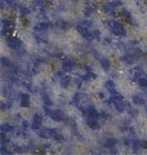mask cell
<instances>
[{
  "label": "cell",
  "instance_id": "5bb4252c",
  "mask_svg": "<svg viewBox=\"0 0 147 155\" xmlns=\"http://www.w3.org/2000/svg\"><path fill=\"white\" fill-rule=\"evenodd\" d=\"M30 104H31L30 96H28L27 93H22L21 94V106H22V107H28Z\"/></svg>",
  "mask_w": 147,
  "mask_h": 155
},
{
  "label": "cell",
  "instance_id": "f546056e",
  "mask_svg": "<svg viewBox=\"0 0 147 155\" xmlns=\"http://www.w3.org/2000/svg\"><path fill=\"white\" fill-rule=\"evenodd\" d=\"M0 153H2L3 155H8V154H12V151H11V150H9L7 146H5V145H3L2 143V150H0Z\"/></svg>",
  "mask_w": 147,
  "mask_h": 155
},
{
  "label": "cell",
  "instance_id": "ba28073f",
  "mask_svg": "<svg viewBox=\"0 0 147 155\" xmlns=\"http://www.w3.org/2000/svg\"><path fill=\"white\" fill-rule=\"evenodd\" d=\"M87 100H88L87 94L80 93V92H77V93L74 96V104L77 105V106H83V105L87 102Z\"/></svg>",
  "mask_w": 147,
  "mask_h": 155
},
{
  "label": "cell",
  "instance_id": "9a60e30c",
  "mask_svg": "<svg viewBox=\"0 0 147 155\" xmlns=\"http://www.w3.org/2000/svg\"><path fill=\"white\" fill-rule=\"evenodd\" d=\"M116 143H117V140L110 137V138H106V140H105L103 146L107 147V149H111V147H115V145H116Z\"/></svg>",
  "mask_w": 147,
  "mask_h": 155
},
{
  "label": "cell",
  "instance_id": "e575fe53",
  "mask_svg": "<svg viewBox=\"0 0 147 155\" xmlns=\"http://www.w3.org/2000/svg\"><path fill=\"white\" fill-rule=\"evenodd\" d=\"M100 118H102L103 120H107V118H109V114L105 113V111H102V113H100Z\"/></svg>",
  "mask_w": 147,
  "mask_h": 155
},
{
  "label": "cell",
  "instance_id": "52a82bcc",
  "mask_svg": "<svg viewBox=\"0 0 147 155\" xmlns=\"http://www.w3.org/2000/svg\"><path fill=\"white\" fill-rule=\"evenodd\" d=\"M41 124H43V118L39 114H35L34 115V119H32V123H31V129L38 132V130L41 128Z\"/></svg>",
  "mask_w": 147,
  "mask_h": 155
},
{
  "label": "cell",
  "instance_id": "74e56055",
  "mask_svg": "<svg viewBox=\"0 0 147 155\" xmlns=\"http://www.w3.org/2000/svg\"><path fill=\"white\" fill-rule=\"evenodd\" d=\"M57 58H60V60H63V58H65V54H63V53H57Z\"/></svg>",
  "mask_w": 147,
  "mask_h": 155
},
{
  "label": "cell",
  "instance_id": "5b68a950",
  "mask_svg": "<svg viewBox=\"0 0 147 155\" xmlns=\"http://www.w3.org/2000/svg\"><path fill=\"white\" fill-rule=\"evenodd\" d=\"M48 116L54 122H61V120H65V115H63L62 111L60 110H51L49 111Z\"/></svg>",
  "mask_w": 147,
  "mask_h": 155
},
{
  "label": "cell",
  "instance_id": "4fadbf2b",
  "mask_svg": "<svg viewBox=\"0 0 147 155\" xmlns=\"http://www.w3.org/2000/svg\"><path fill=\"white\" fill-rule=\"evenodd\" d=\"M87 124L88 127H89L90 129L93 130H97L98 128H100V123H98V119H92V118H87Z\"/></svg>",
  "mask_w": 147,
  "mask_h": 155
},
{
  "label": "cell",
  "instance_id": "e0dca14e",
  "mask_svg": "<svg viewBox=\"0 0 147 155\" xmlns=\"http://www.w3.org/2000/svg\"><path fill=\"white\" fill-rule=\"evenodd\" d=\"M60 83L62 85V88H67V87L71 84V78L67 75H63L62 78H60Z\"/></svg>",
  "mask_w": 147,
  "mask_h": 155
},
{
  "label": "cell",
  "instance_id": "277c9868",
  "mask_svg": "<svg viewBox=\"0 0 147 155\" xmlns=\"http://www.w3.org/2000/svg\"><path fill=\"white\" fill-rule=\"evenodd\" d=\"M38 134L39 137L41 138H53L54 136L57 134V130L56 129H51V128H44L41 127L40 129L38 130Z\"/></svg>",
  "mask_w": 147,
  "mask_h": 155
},
{
  "label": "cell",
  "instance_id": "9c48e42d",
  "mask_svg": "<svg viewBox=\"0 0 147 155\" xmlns=\"http://www.w3.org/2000/svg\"><path fill=\"white\" fill-rule=\"evenodd\" d=\"M114 107H115L117 111H119V113H122V111L129 110V109H130V106H129V104L126 102V101L121 100V101H117V102L114 105Z\"/></svg>",
  "mask_w": 147,
  "mask_h": 155
},
{
  "label": "cell",
  "instance_id": "836d02e7",
  "mask_svg": "<svg viewBox=\"0 0 147 155\" xmlns=\"http://www.w3.org/2000/svg\"><path fill=\"white\" fill-rule=\"evenodd\" d=\"M12 106V102H3L2 104V110L3 111H5V110H8L9 107Z\"/></svg>",
  "mask_w": 147,
  "mask_h": 155
},
{
  "label": "cell",
  "instance_id": "484cf974",
  "mask_svg": "<svg viewBox=\"0 0 147 155\" xmlns=\"http://www.w3.org/2000/svg\"><path fill=\"white\" fill-rule=\"evenodd\" d=\"M138 84L141 88H143V89H147V75L145 74L143 76H141L139 78V80H138Z\"/></svg>",
  "mask_w": 147,
  "mask_h": 155
},
{
  "label": "cell",
  "instance_id": "ac0fdd59",
  "mask_svg": "<svg viewBox=\"0 0 147 155\" xmlns=\"http://www.w3.org/2000/svg\"><path fill=\"white\" fill-rule=\"evenodd\" d=\"M132 101H133V104L137 105V106H143L145 102H146V100H145L142 96H139V94L133 96V100H132Z\"/></svg>",
  "mask_w": 147,
  "mask_h": 155
},
{
  "label": "cell",
  "instance_id": "4316f807",
  "mask_svg": "<svg viewBox=\"0 0 147 155\" xmlns=\"http://www.w3.org/2000/svg\"><path fill=\"white\" fill-rule=\"evenodd\" d=\"M17 9H18V12L21 13V16H27V14L30 13V9L26 8L24 5H18V8H17Z\"/></svg>",
  "mask_w": 147,
  "mask_h": 155
},
{
  "label": "cell",
  "instance_id": "30bf717a",
  "mask_svg": "<svg viewBox=\"0 0 147 155\" xmlns=\"http://www.w3.org/2000/svg\"><path fill=\"white\" fill-rule=\"evenodd\" d=\"M145 75V72H143V70L142 69H139V67H136V69H133L130 71V79L132 80H136V81H138L139 80V78L141 76H143Z\"/></svg>",
  "mask_w": 147,
  "mask_h": 155
},
{
  "label": "cell",
  "instance_id": "ab89813d",
  "mask_svg": "<svg viewBox=\"0 0 147 155\" xmlns=\"http://www.w3.org/2000/svg\"><path fill=\"white\" fill-rule=\"evenodd\" d=\"M146 111H147V107H146Z\"/></svg>",
  "mask_w": 147,
  "mask_h": 155
},
{
  "label": "cell",
  "instance_id": "44dd1931",
  "mask_svg": "<svg viewBox=\"0 0 147 155\" xmlns=\"http://www.w3.org/2000/svg\"><path fill=\"white\" fill-rule=\"evenodd\" d=\"M105 88L110 92V93H115L116 89H115V83L112 80H107L105 83Z\"/></svg>",
  "mask_w": 147,
  "mask_h": 155
},
{
  "label": "cell",
  "instance_id": "3957f363",
  "mask_svg": "<svg viewBox=\"0 0 147 155\" xmlns=\"http://www.w3.org/2000/svg\"><path fill=\"white\" fill-rule=\"evenodd\" d=\"M7 45L11 48V49H14V51H19V49H22V41L19 40L18 38L16 36H8L7 38Z\"/></svg>",
  "mask_w": 147,
  "mask_h": 155
},
{
  "label": "cell",
  "instance_id": "d590c367",
  "mask_svg": "<svg viewBox=\"0 0 147 155\" xmlns=\"http://www.w3.org/2000/svg\"><path fill=\"white\" fill-rule=\"evenodd\" d=\"M128 111H129V114H130L132 116H137V114H138V111H137V110H132V109H129Z\"/></svg>",
  "mask_w": 147,
  "mask_h": 155
},
{
  "label": "cell",
  "instance_id": "8d00e7d4",
  "mask_svg": "<svg viewBox=\"0 0 147 155\" xmlns=\"http://www.w3.org/2000/svg\"><path fill=\"white\" fill-rule=\"evenodd\" d=\"M111 4H112V7H119L121 3H120V2H117V0H115V2H112Z\"/></svg>",
  "mask_w": 147,
  "mask_h": 155
},
{
  "label": "cell",
  "instance_id": "7402d4cb",
  "mask_svg": "<svg viewBox=\"0 0 147 155\" xmlns=\"http://www.w3.org/2000/svg\"><path fill=\"white\" fill-rule=\"evenodd\" d=\"M115 7H112V4H103L102 5V9H103L105 13H109V14H115Z\"/></svg>",
  "mask_w": 147,
  "mask_h": 155
},
{
  "label": "cell",
  "instance_id": "8fae6325",
  "mask_svg": "<svg viewBox=\"0 0 147 155\" xmlns=\"http://www.w3.org/2000/svg\"><path fill=\"white\" fill-rule=\"evenodd\" d=\"M51 28V25L48 22H39L36 23V26L34 27V31L35 32H45Z\"/></svg>",
  "mask_w": 147,
  "mask_h": 155
},
{
  "label": "cell",
  "instance_id": "f1b7e54d",
  "mask_svg": "<svg viewBox=\"0 0 147 155\" xmlns=\"http://www.w3.org/2000/svg\"><path fill=\"white\" fill-rule=\"evenodd\" d=\"M43 34H44V32H38V34H35V39H36L39 43H47V38H44Z\"/></svg>",
  "mask_w": 147,
  "mask_h": 155
},
{
  "label": "cell",
  "instance_id": "d4e9b609",
  "mask_svg": "<svg viewBox=\"0 0 147 155\" xmlns=\"http://www.w3.org/2000/svg\"><path fill=\"white\" fill-rule=\"evenodd\" d=\"M41 100H43V102L45 106H51L52 105V100L49 98V96L45 93V92H41Z\"/></svg>",
  "mask_w": 147,
  "mask_h": 155
},
{
  "label": "cell",
  "instance_id": "1f68e13d",
  "mask_svg": "<svg viewBox=\"0 0 147 155\" xmlns=\"http://www.w3.org/2000/svg\"><path fill=\"white\" fill-rule=\"evenodd\" d=\"M53 140H56V141L57 142H63V141H65V137H63V136H61V134H56L54 136V137H53Z\"/></svg>",
  "mask_w": 147,
  "mask_h": 155
},
{
  "label": "cell",
  "instance_id": "f35d334b",
  "mask_svg": "<svg viewBox=\"0 0 147 155\" xmlns=\"http://www.w3.org/2000/svg\"><path fill=\"white\" fill-rule=\"evenodd\" d=\"M14 153H22V147L16 146V147H14Z\"/></svg>",
  "mask_w": 147,
  "mask_h": 155
},
{
  "label": "cell",
  "instance_id": "603a6c76",
  "mask_svg": "<svg viewBox=\"0 0 147 155\" xmlns=\"http://www.w3.org/2000/svg\"><path fill=\"white\" fill-rule=\"evenodd\" d=\"M0 129H2V132H4V133H11V132H14V128L13 125H11V124H2V127H0Z\"/></svg>",
  "mask_w": 147,
  "mask_h": 155
},
{
  "label": "cell",
  "instance_id": "7a4b0ae2",
  "mask_svg": "<svg viewBox=\"0 0 147 155\" xmlns=\"http://www.w3.org/2000/svg\"><path fill=\"white\" fill-rule=\"evenodd\" d=\"M109 27H110L111 32L114 34V35H116V36L121 38V36L125 35V28L119 21H110L109 22Z\"/></svg>",
  "mask_w": 147,
  "mask_h": 155
},
{
  "label": "cell",
  "instance_id": "d6a6232c",
  "mask_svg": "<svg viewBox=\"0 0 147 155\" xmlns=\"http://www.w3.org/2000/svg\"><path fill=\"white\" fill-rule=\"evenodd\" d=\"M93 32V39H96V40H100L101 39V32L98 31V30H94V31H92Z\"/></svg>",
  "mask_w": 147,
  "mask_h": 155
},
{
  "label": "cell",
  "instance_id": "cb8c5ba5",
  "mask_svg": "<svg viewBox=\"0 0 147 155\" xmlns=\"http://www.w3.org/2000/svg\"><path fill=\"white\" fill-rule=\"evenodd\" d=\"M96 5H94V4H89V5H87V8H85V16L87 17H89V16H92V14L93 13H94L96 12Z\"/></svg>",
  "mask_w": 147,
  "mask_h": 155
},
{
  "label": "cell",
  "instance_id": "ffe728a7",
  "mask_svg": "<svg viewBox=\"0 0 147 155\" xmlns=\"http://www.w3.org/2000/svg\"><path fill=\"white\" fill-rule=\"evenodd\" d=\"M2 5H3V7L8 5L9 8H12V9L18 8V4L16 3V0H3V2H2Z\"/></svg>",
  "mask_w": 147,
  "mask_h": 155
},
{
  "label": "cell",
  "instance_id": "4dcf8cb0",
  "mask_svg": "<svg viewBox=\"0 0 147 155\" xmlns=\"http://www.w3.org/2000/svg\"><path fill=\"white\" fill-rule=\"evenodd\" d=\"M34 4L38 7H41V5H45V3H47V0H32Z\"/></svg>",
  "mask_w": 147,
  "mask_h": 155
},
{
  "label": "cell",
  "instance_id": "6da1fadb",
  "mask_svg": "<svg viewBox=\"0 0 147 155\" xmlns=\"http://www.w3.org/2000/svg\"><path fill=\"white\" fill-rule=\"evenodd\" d=\"M14 28V21L11 18H4L2 21V35L3 36H11V34Z\"/></svg>",
  "mask_w": 147,
  "mask_h": 155
},
{
  "label": "cell",
  "instance_id": "8992f818",
  "mask_svg": "<svg viewBox=\"0 0 147 155\" xmlns=\"http://www.w3.org/2000/svg\"><path fill=\"white\" fill-rule=\"evenodd\" d=\"M75 69V62H74L71 58H63V62H62V70L66 71V72H70Z\"/></svg>",
  "mask_w": 147,
  "mask_h": 155
},
{
  "label": "cell",
  "instance_id": "83f0119b",
  "mask_svg": "<svg viewBox=\"0 0 147 155\" xmlns=\"http://www.w3.org/2000/svg\"><path fill=\"white\" fill-rule=\"evenodd\" d=\"M57 27L62 28V30H67V28H70V23L66 22V21H58L57 22Z\"/></svg>",
  "mask_w": 147,
  "mask_h": 155
},
{
  "label": "cell",
  "instance_id": "7c38bea8",
  "mask_svg": "<svg viewBox=\"0 0 147 155\" xmlns=\"http://www.w3.org/2000/svg\"><path fill=\"white\" fill-rule=\"evenodd\" d=\"M120 60L124 62V64H128V65H133L134 62L137 61V60H136V57L132 54L130 52H129V53H125V54H122Z\"/></svg>",
  "mask_w": 147,
  "mask_h": 155
},
{
  "label": "cell",
  "instance_id": "d6986e66",
  "mask_svg": "<svg viewBox=\"0 0 147 155\" xmlns=\"http://www.w3.org/2000/svg\"><path fill=\"white\" fill-rule=\"evenodd\" d=\"M100 64H101V66H102V69L103 70H106V71H109L110 70V67H111V62H110V60L109 58H101L100 60Z\"/></svg>",
  "mask_w": 147,
  "mask_h": 155
},
{
  "label": "cell",
  "instance_id": "2e32d148",
  "mask_svg": "<svg viewBox=\"0 0 147 155\" xmlns=\"http://www.w3.org/2000/svg\"><path fill=\"white\" fill-rule=\"evenodd\" d=\"M80 78L83 79V81H89V80H92V79H96V74H94V72H93L92 70H87V74L81 75Z\"/></svg>",
  "mask_w": 147,
  "mask_h": 155
}]
</instances>
